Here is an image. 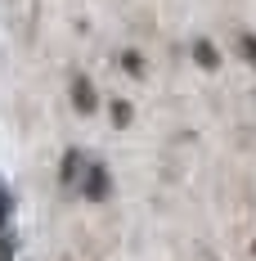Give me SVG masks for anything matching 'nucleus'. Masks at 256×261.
I'll return each mask as SVG.
<instances>
[{
  "instance_id": "1",
  "label": "nucleus",
  "mask_w": 256,
  "mask_h": 261,
  "mask_svg": "<svg viewBox=\"0 0 256 261\" xmlns=\"http://www.w3.org/2000/svg\"><path fill=\"white\" fill-rule=\"evenodd\" d=\"M72 104H77L81 113L95 108V90H90V81H77V86H72Z\"/></svg>"
},
{
  "instance_id": "2",
  "label": "nucleus",
  "mask_w": 256,
  "mask_h": 261,
  "mask_svg": "<svg viewBox=\"0 0 256 261\" xmlns=\"http://www.w3.org/2000/svg\"><path fill=\"white\" fill-rule=\"evenodd\" d=\"M198 59H203L207 68H216V50H211V45H207V41H198Z\"/></svg>"
},
{
  "instance_id": "3",
  "label": "nucleus",
  "mask_w": 256,
  "mask_h": 261,
  "mask_svg": "<svg viewBox=\"0 0 256 261\" xmlns=\"http://www.w3.org/2000/svg\"><path fill=\"white\" fill-rule=\"evenodd\" d=\"M243 54H247V59L256 63V36H243Z\"/></svg>"
},
{
  "instance_id": "4",
  "label": "nucleus",
  "mask_w": 256,
  "mask_h": 261,
  "mask_svg": "<svg viewBox=\"0 0 256 261\" xmlns=\"http://www.w3.org/2000/svg\"><path fill=\"white\" fill-rule=\"evenodd\" d=\"M5 216H9V198H5V189H0V225H5Z\"/></svg>"
}]
</instances>
